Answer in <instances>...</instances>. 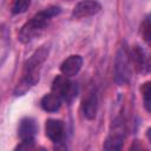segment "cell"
Returning a JSON list of instances; mask_svg holds the SVG:
<instances>
[{
  "mask_svg": "<svg viewBox=\"0 0 151 151\" xmlns=\"http://www.w3.org/2000/svg\"><path fill=\"white\" fill-rule=\"evenodd\" d=\"M83 63H84V60H83V58L80 55H78V54L70 55L60 65L61 74L65 76V77H68V78L78 74L79 71L83 67Z\"/></svg>",
  "mask_w": 151,
  "mask_h": 151,
  "instance_id": "10",
  "label": "cell"
},
{
  "mask_svg": "<svg viewBox=\"0 0 151 151\" xmlns=\"http://www.w3.org/2000/svg\"><path fill=\"white\" fill-rule=\"evenodd\" d=\"M31 1L32 0H12V6H11L12 13L13 14L25 13L31 6Z\"/></svg>",
  "mask_w": 151,
  "mask_h": 151,
  "instance_id": "13",
  "label": "cell"
},
{
  "mask_svg": "<svg viewBox=\"0 0 151 151\" xmlns=\"http://www.w3.org/2000/svg\"><path fill=\"white\" fill-rule=\"evenodd\" d=\"M97 111H98V96L96 92H91L81 103V112L86 119L92 120L96 118Z\"/></svg>",
  "mask_w": 151,
  "mask_h": 151,
  "instance_id": "11",
  "label": "cell"
},
{
  "mask_svg": "<svg viewBox=\"0 0 151 151\" xmlns=\"http://www.w3.org/2000/svg\"><path fill=\"white\" fill-rule=\"evenodd\" d=\"M101 9V5L97 0H81L79 1L72 11V17L76 19H84L96 15Z\"/></svg>",
  "mask_w": 151,
  "mask_h": 151,
  "instance_id": "7",
  "label": "cell"
},
{
  "mask_svg": "<svg viewBox=\"0 0 151 151\" xmlns=\"http://www.w3.org/2000/svg\"><path fill=\"white\" fill-rule=\"evenodd\" d=\"M132 65L126 47H120L114 60V80L118 85H125L131 78Z\"/></svg>",
  "mask_w": 151,
  "mask_h": 151,
  "instance_id": "3",
  "label": "cell"
},
{
  "mask_svg": "<svg viewBox=\"0 0 151 151\" xmlns=\"http://www.w3.org/2000/svg\"><path fill=\"white\" fill-rule=\"evenodd\" d=\"M142 96H143V101H144V106L145 110L147 112H150V96H151V84L150 81H146L142 85Z\"/></svg>",
  "mask_w": 151,
  "mask_h": 151,
  "instance_id": "14",
  "label": "cell"
},
{
  "mask_svg": "<svg viewBox=\"0 0 151 151\" xmlns=\"http://www.w3.org/2000/svg\"><path fill=\"white\" fill-rule=\"evenodd\" d=\"M37 132H38V126L34 119L28 118V117L21 119L19 123V127H18V137L21 140V145L19 146V149L31 147V145L34 142Z\"/></svg>",
  "mask_w": 151,
  "mask_h": 151,
  "instance_id": "6",
  "label": "cell"
},
{
  "mask_svg": "<svg viewBox=\"0 0 151 151\" xmlns=\"http://www.w3.org/2000/svg\"><path fill=\"white\" fill-rule=\"evenodd\" d=\"M48 55V48L40 47L37 50L24 64L21 78L14 88V96H22L28 90H31L38 81L40 77V71Z\"/></svg>",
  "mask_w": 151,
  "mask_h": 151,
  "instance_id": "1",
  "label": "cell"
},
{
  "mask_svg": "<svg viewBox=\"0 0 151 151\" xmlns=\"http://www.w3.org/2000/svg\"><path fill=\"white\" fill-rule=\"evenodd\" d=\"M124 122L122 118H116L112 122V130L104 142L103 147L105 150H119L124 143Z\"/></svg>",
  "mask_w": 151,
  "mask_h": 151,
  "instance_id": "5",
  "label": "cell"
},
{
  "mask_svg": "<svg viewBox=\"0 0 151 151\" xmlns=\"http://www.w3.org/2000/svg\"><path fill=\"white\" fill-rule=\"evenodd\" d=\"M60 13V7L58 6H50L38 13H35L27 22L22 25L20 28L18 39L22 44H28L33 39H35L38 35L42 33L45 27L50 24L52 18L58 15Z\"/></svg>",
  "mask_w": 151,
  "mask_h": 151,
  "instance_id": "2",
  "label": "cell"
},
{
  "mask_svg": "<svg viewBox=\"0 0 151 151\" xmlns=\"http://www.w3.org/2000/svg\"><path fill=\"white\" fill-rule=\"evenodd\" d=\"M52 92L57 93L61 100L66 103H71L78 93L77 84L71 81L68 77L65 76H57L52 81Z\"/></svg>",
  "mask_w": 151,
  "mask_h": 151,
  "instance_id": "4",
  "label": "cell"
},
{
  "mask_svg": "<svg viewBox=\"0 0 151 151\" xmlns=\"http://www.w3.org/2000/svg\"><path fill=\"white\" fill-rule=\"evenodd\" d=\"M151 25H150V17L147 15L143 24H142V35L144 37V40L146 42H150V39H151Z\"/></svg>",
  "mask_w": 151,
  "mask_h": 151,
  "instance_id": "15",
  "label": "cell"
},
{
  "mask_svg": "<svg viewBox=\"0 0 151 151\" xmlns=\"http://www.w3.org/2000/svg\"><path fill=\"white\" fill-rule=\"evenodd\" d=\"M127 51H129V58L132 67H134L137 72H140V73L147 72L150 66H149V59L146 57L145 51L138 45L132 46V48Z\"/></svg>",
  "mask_w": 151,
  "mask_h": 151,
  "instance_id": "8",
  "label": "cell"
},
{
  "mask_svg": "<svg viewBox=\"0 0 151 151\" xmlns=\"http://www.w3.org/2000/svg\"><path fill=\"white\" fill-rule=\"evenodd\" d=\"M46 136L54 144H59L65 137V125L60 119H48L45 124Z\"/></svg>",
  "mask_w": 151,
  "mask_h": 151,
  "instance_id": "9",
  "label": "cell"
},
{
  "mask_svg": "<svg viewBox=\"0 0 151 151\" xmlns=\"http://www.w3.org/2000/svg\"><path fill=\"white\" fill-rule=\"evenodd\" d=\"M61 101H63L61 98L57 93L50 92V93H46L41 98L40 106L46 112H57L61 106Z\"/></svg>",
  "mask_w": 151,
  "mask_h": 151,
  "instance_id": "12",
  "label": "cell"
}]
</instances>
